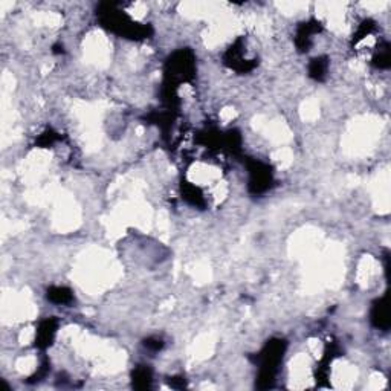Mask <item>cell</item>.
<instances>
[{
	"mask_svg": "<svg viewBox=\"0 0 391 391\" xmlns=\"http://www.w3.org/2000/svg\"><path fill=\"white\" fill-rule=\"evenodd\" d=\"M373 321L378 327H382V329L388 327V314H387V307L382 300L378 301V304L373 309Z\"/></svg>",
	"mask_w": 391,
	"mask_h": 391,
	"instance_id": "6da1fadb",
	"label": "cell"
},
{
	"mask_svg": "<svg viewBox=\"0 0 391 391\" xmlns=\"http://www.w3.org/2000/svg\"><path fill=\"white\" fill-rule=\"evenodd\" d=\"M49 300L50 301H54V303H67L70 298H72V295H70V292L67 291V289H64V288H54V289H50L49 291Z\"/></svg>",
	"mask_w": 391,
	"mask_h": 391,
	"instance_id": "7a4b0ae2",
	"label": "cell"
}]
</instances>
